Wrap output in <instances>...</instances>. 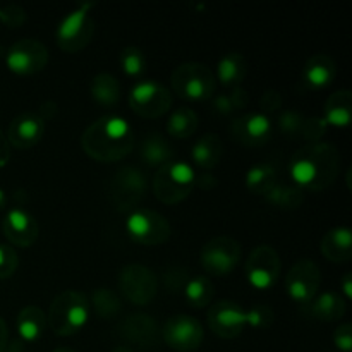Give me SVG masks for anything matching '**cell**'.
Returning <instances> with one entry per match:
<instances>
[{
	"mask_svg": "<svg viewBox=\"0 0 352 352\" xmlns=\"http://www.w3.org/2000/svg\"><path fill=\"white\" fill-rule=\"evenodd\" d=\"M81 146L93 160L119 162L133 151L134 133L129 122L122 117H100L85 129Z\"/></svg>",
	"mask_w": 352,
	"mask_h": 352,
	"instance_id": "obj_1",
	"label": "cell"
},
{
	"mask_svg": "<svg viewBox=\"0 0 352 352\" xmlns=\"http://www.w3.org/2000/svg\"><path fill=\"white\" fill-rule=\"evenodd\" d=\"M339 151L330 143L306 144L291 160V175L302 191H322L339 175Z\"/></svg>",
	"mask_w": 352,
	"mask_h": 352,
	"instance_id": "obj_2",
	"label": "cell"
},
{
	"mask_svg": "<svg viewBox=\"0 0 352 352\" xmlns=\"http://www.w3.org/2000/svg\"><path fill=\"white\" fill-rule=\"evenodd\" d=\"M89 299L79 291H64L50 302L47 323L58 337H71L86 325L89 318Z\"/></svg>",
	"mask_w": 352,
	"mask_h": 352,
	"instance_id": "obj_3",
	"label": "cell"
},
{
	"mask_svg": "<svg viewBox=\"0 0 352 352\" xmlns=\"http://www.w3.org/2000/svg\"><path fill=\"white\" fill-rule=\"evenodd\" d=\"M172 89L177 96L191 102H201L215 96V72L201 62H186L174 69L170 76Z\"/></svg>",
	"mask_w": 352,
	"mask_h": 352,
	"instance_id": "obj_4",
	"label": "cell"
},
{
	"mask_svg": "<svg viewBox=\"0 0 352 352\" xmlns=\"http://www.w3.org/2000/svg\"><path fill=\"white\" fill-rule=\"evenodd\" d=\"M196 174L186 162H168L162 165L153 179V192L165 205L184 201L195 189Z\"/></svg>",
	"mask_w": 352,
	"mask_h": 352,
	"instance_id": "obj_5",
	"label": "cell"
},
{
	"mask_svg": "<svg viewBox=\"0 0 352 352\" xmlns=\"http://www.w3.org/2000/svg\"><path fill=\"white\" fill-rule=\"evenodd\" d=\"M95 7L93 2H85L76 7L60 21L55 33V40L65 54H76L88 47L95 34V21L89 10Z\"/></svg>",
	"mask_w": 352,
	"mask_h": 352,
	"instance_id": "obj_6",
	"label": "cell"
},
{
	"mask_svg": "<svg viewBox=\"0 0 352 352\" xmlns=\"http://www.w3.org/2000/svg\"><path fill=\"white\" fill-rule=\"evenodd\" d=\"M148 179L141 168L126 165L113 174L110 181V201L119 212L127 213L138 210L140 203L146 196Z\"/></svg>",
	"mask_w": 352,
	"mask_h": 352,
	"instance_id": "obj_7",
	"label": "cell"
},
{
	"mask_svg": "<svg viewBox=\"0 0 352 352\" xmlns=\"http://www.w3.org/2000/svg\"><path fill=\"white\" fill-rule=\"evenodd\" d=\"M119 289L124 298L136 306H146L158 292V277L151 268L141 263H129L120 268Z\"/></svg>",
	"mask_w": 352,
	"mask_h": 352,
	"instance_id": "obj_8",
	"label": "cell"
},
{
	"mask_svg": "<svg viewBox=\"0 0 352 352\" xmlns=\"http://www.w3.org/2000/svg\"><path fill=\"white\" fill-rule=\"evenodd\" d=\"M126 230L131 239L143 246H158L167 243L172 229L168 220L153 210L138 208L129 213Z\"/></svg>",
	"mask_w": 352,
	"mask_h": 352,
	"instance_id": "obj_9",
	"label": "cell"
},
{
	"mask_svg": "<svg viewBox=\"0 0 352 352\" xmlns=\"http://www.w3.org/2000/svg\"><path fill=\"white\" fill-rule=\"evenodd\" d=\"M203 270L213 277H226L241 261V244L234 237L217 236L201 248Z\"/></svg>",
	"mask_w": 352,
	"mask_h": 352,
	"instance_id": "obj_10",
	"label": "cell"
},
{
	"mask_svg": "<svg viewBox=\"0 0 352 352\" xmlns=\"http://www.w3.org/2000/svg\"><path fill=\"white\" fill-rule=\"evenodd\" d=\"M129 105L140 117L158 119L170 110L172 93L157 81H141L131 89Z\"/></svg>",
	"mask_w": 352,
	"mask_h": 352,
	"instance_id": "obj_11",
	"label": "cell"
},
{
	"mask_svg": "<svg viewBox=\"0 0 352 352\" xmlns=\"http://www.w3.org/2000/svg\"><path fill=\"white\" fill-rule=\"evenodd\" d=\"M48 62V50L40 40L23 38L10 45L6 54V64L14 74L33 76L45 69Z\"/></svg>",
	"mask_w": 352,
	"mask_h": 352,
	"instance_id": "obj_12",
	"label": "cell"
},
{
	"mask_svg": "<svg viewBox=\"0 0 352 352\" xmlns=\"http://www.w3.org/2000/svg\"><path fill=\"white\" fill-rule=\"evenodd\" d=\"M320 284H322V272L311 260L296 261L285 275V291L289 298L299 305H309L316 298Z\"/></svg>",
	"mask_w": 352,
	"mask_h": 352,
	"instance_id": "obj_13",
	"label": "cell"
},
{
	"mask_svg": "<svg viewBox=\"0 0 352 352\" xmlns=\"http://www.w3.org/2000/svg\"><path fill=\"white\" fill-rule=\"evenodd\" d=\"M280 267V256L275 248L268 246V244L256 246L251 251L246 261L248 282L254 289L267 291V289L274 287L275 282L278 280Z\"/></svg>",
	"mask_w": 352,
	"mask_h": 352,
	"instance_id": "obj_14",
	"label": "cell"
},
{
	"mask_svg": "<svg viewBox=\"0 0 352 352\" xmlns=\"http://www.w3.org/2000/svg\"><path fill=\"white\" fill-rule=\"evenodd\" d=\"M162 339L170 349L179 352H192L198 349L205 339L201 323L188 315H175L165 322Z\"/></svg>",
	"mask_w": 352,
	"mask_h": 352,
	"instance_id": "obj_15",
	"label": "cell"
},
{
	"mask_svg": "<svg viewBox=\"0 0 352 352\" xmlns=\"http://www.w3.org/2000/svg\"><path fill=\"white\" fill-rule=\"evenodd\" d=\"M208 325L220 339H236L250 325V313L236 301L213 302L208 309Z\"/></svg>",
	"mask_w": 352,
	"mask_h": 352,
	"instance_id": "obj_16",
	"label": "cell"
},
{
	"mask_svg": "<svg viewBox=\"0 0 352 352\" xmlns=\"http://www.w3.org/2000/svg\"><path fill=\"white\" fill-rule=\"evenodd\" d=\"M274 126L270 117L261 112H248L230 124V136L244 146H263L272 140Z\"/></svg>",
	"mask_w": 352,
	"mask_h": 352,
	"instance_id": "obj_17",
	"label": "cell"
},
{
	"mask_svg": "<svg viewBox=\"0 0 352 352\" xmlns=\"http://www.w3.org/2000/svg\"><path fill=\"white\" fill-rule=\"evenodd\" d=\"M119 336L131 346L140 349H153L160 342V329L155 318L144 313H134L119 323Z\"/></svg>",
	"mask_w": 352,
	"mask_h": 352,
	"instance_id": "obj_18",
	"label": "cell"
},
{
	"mask_svg": "<svg viewBox=\"0 0 352 352\" xmlns=\"http://www.w3.org/2000/svg\"><path fill=\"white\" fill-rule=\"evenodd\" d=\"M3 236L17 248H30L36 243L40 227L36 219L23 208H12L7 212L2 222Z\"/></svg>",
	"mask_w": 352,
	"mask_h": 352,
	"instance_id": "obj_19",
	"label": "cell"
},
{
	"mask_svg": "<svg viewBox=\"0 0 352 352\" xmlns=\"http://www.w3.org/2000/svg\"><path fill=\"white\" fill-rule=\"evenodd\" d=\"M45 134V120L36 112H24L14 117L7 129V141L17 150L36 146Z\"/></svg>",
	"mask_w": 352,
	"mask_h": 352,
	"instance_id": "obj_20",
	"label": "cell"
},
{
	"mask_svg": "<svg viewBox=\"0 0 352 352\" xmlns=\"http://www.w3.org/2000/svg\"><path fill=\"white\" fill-rule=\"evenodd\" d=\"M337 76V65L333 58L327 54H316L306 60L302 69V79L309 88L322 89L332 85Z\"/></svg>",
	"mask_w": 352,
	"mask_h": 352,
	"instance_id": "obj_21",
	"label": "cell"
},
{
	"mask_svg": "<svg viewBox=\"0 0 352 352\" xmlns=\"http://www.w3.org/2000/svg\"><path fill=\"white\" fill-rule=\"evenodd\" d=\"M322 254L332 263H344L352 258V232L349 227H336L323 236Z\"/></svg>",
	"mask_w": 352,
	"mask_h": 352,
	"instance_id": "obj_22",
	"label": "cell"
},
{
	"mask_svg": "<svg viewBox=\"0 0 352 352\" xmlns=\"http://www.w3.org/2000/svg\"><path fill=\"white\" fill-rule=\"evenodd\" d=\"M323 119L329 126L347 127L352 119V93L339 89L327 98L323 107Z\"/></svg>",
	"mask_w": 352,
	"mask_h": 352,
	"instance_id": "obj_23",
	"label": "cell"
},
{
	"mask_svg": "<svg viewBox=\"0 0 352 352\" xmlns=\"http://www.w3.org/2000/svg\"><path fill=\"white\" fill-rule=\"evenodd\" d=\"M347 301L337 292H323L309 302V315L318 322H339L346 315Z\"/></svg>",
	"mask_w": 352,
	"mask_h": 352,
	"instance_id": "obj_24",
	"label": "cell"
},
{
	"mask_svg": "<svg viewBox=\"0 0 352 352\" xmlns=\"http://www.w3.org/2000/svg\"><path fill=\"white\" fill-rule=\"evenodd\" d=\"M248 74V60L239 52H230L223 55L217 65V82H222L226 88H237Z\"/></svg>",
	"mask_w": 352,
	"mask_h": 352,
	"instance_id": "obj_25",
	"label": "cell"
},
{
	"mask_svg": "<svg viewBox=\"0 0 352 352\" xmlns=\"http://www.w3.org/2000/svg\"><path fill=\"white\" fill-rule=\"evenodd\" d=\"M223 144L217 134H203L192 146V160L203 170H212L220 164Z\"/></svg>",
	"mask_w": 352,
	"mask_h": 352,
	"instance_id": "obj_26",
	"label": "cell"
},
{
	"mask_svg": "<svg viewBox=\"0 0 352 352\" xmlns=\"http://www.w3.org/2000/svg\"><path fill=\"white\" fill-rule=\"evenodd\" d=\"M47 315L38 306H26L17 315V332L23 342H34L47 330Z\"/></svg>",
	"mask_w": 352,
	"mask_h": 352,
	"instance_id": "obj_27",
	"label": "cell"
},
{
	"mask_svg": "<svg viewBox=\"0 0 352 352\" xmlns=\"http://www.w3.org/2000/svg\"><path fill=\"white\" fill-rule=\"evenodd\" d=\"M140 158L144 165H148V167L160 168L162 165L174 160V148L170 146L167 138H164L162 134L153 133L143 141V144H141Z\"/></svg>",
	"mask_w": 352,
	"mask_h": 352,
	"instance_id": "obj_28",
	"label": "cell"
},
{
	"mask_svg": "<svg viewBox=\"0 0 352 352\" xmlns=\"http://www.w3.org/2000/svg\"><path fill=\"white\" fill-rule=\"evenodd\" d=\"M93 100L102 107H113L120 100V85L109 72H100L91 79L89 85Z\"/></svg>",
	"mask_w": 352,
	"mask_h": 352,
	"instance_id": "obj_29",
	"label": "cell"
},
{
	"mask_svg": "<svg viewBox=\"0 0 352 352\" xmlns=\"http://www.w3.org/2000/svg\"><path fill=\"white\" fill-rule=\"evenodd\" d=\"M277 184V170L270 164H256L248 170L246 188L253 195L267 196L274 186Z\"/></svg>",
	"mask_w": 352,
	"mask_h": 352,
	"instance_id": "obj_30",
	"label": "cell"
},
{
	"mask_svg": "<svg viewBox=\"0 0 352 352\" xmlns=\"http://www.w3.org/2000/svg\"><path fill=\"white\" fill-rule=\"evenodd\" d=\"M93 311L102 320H113L122 313V299L116 291L109 287L96 289L91 294Z\"/></svg>",
	"mask_w": 352,
	"mask_h": 352,
	"instance_id": "obj_31",
	"label": "cell"
},
{
	"mask_svg": "<svg viewBox=\"0 0 352 352\" xmlns=\"http://www.w3.org/2000/svg\"><path fill=\"white\" fill-rule=\"evenodd\" d=\"M184 296L188 299L189 306H192V308H208L213 302V298H215V289H213V284L210 282L208 277L196 275V277L189 278L188 284H186Z\"/></svg>",
	"mask_w": 352,
	"mask_h": 352,
	"instance_id": "obj_32",
	"label": "cell"
},
{
	"mask_svg": "<svg viewBox=\"0 0 352 352\" xmlns=\"http://www.w3.org/2000/svg\"><path fill=\"white\" fill-rule=\"evenodd\" d=\"M196 129H198V116L195 113V110L188 109V107L174 110L168 117V136L175 138V140H188L196 133Z\"/></svg>",
	"mask_w": 352,
	"mask_h": 352,
	"instance_id": "obj_33",
	"label": "cell"
},
{
	"mask_svg": "<svg viewBox=\"0 0 352 352\" xmlns=\"http://www.w3.org/2000/svg\"><path fill=\"white\" fill-rule=\"evenodd\" d=\"M267 203L278 210H296L305 201V191L298 186L291 184H275L265 196Z\"/></svg>",
	"mask_w": 352,
	"mask_h": 352,
	"instance_id": "obj_34",
	"label": "cell"
},
{
	"mask_svg": "<svg viewBox=\"0 0 352 352\" xmlns=\"http://www.w3.org/2000/svg\"><path fill=\"white\" fill-rule=\"evenodd\" d=\"M250 103V95L244 88L237 86V88H232V91L229 95H217L213 96L212 105L213 110H215L219 116H232L234 112H239V110H244Z\"/></svg>",
	"mask_w": 352,
	"mask_h": 352,
	"instance_id": "obj_35",
	"label": "cell"
},
{
	"mask_svg": "<svg viewBox=\"0 0 352 352\" xmlns=\"http://www.w3.org/2000/svg\"><path fill=\"white\" fill-rule=\"evenodd\" d=\"M119 62L122 71L126 72L127 76H133V78H138V76L143 74L146 71V55L140 50L138 47H124L119 54Z\"/></svg>",
	"mask_w": 352,
	"mask_h": 352,
	"instance_id": "obj_36",
	"label": "cell"
},
{
	"mask_svg": "<svg viewBox=\"0 0 352 352\" xmlns=\"http://www.w3.org/2000/svg\"><path fill=\"white\" fill-rule=\"evenodd\" d=\"M327 131H329V124L325 122L323 117H308L302 122L299 136L308 141V144H315L322 143V138L325 136Z\"/></svg>",
	"mask_w": 352,
	"mask_h": 352,
	"instance_id": "obj_37",
	"label": "cell"
},
{
	"mask_svg": "<svg viewBox=\"0 0 352 352\" xmlns=\"http://www.w3.org/2000/svg\"><path fill=\"white\" fill-rule=\"evenodd\" d=\"M305 119L306 117L302 116L301 112H298V110H292V109L284 110V112L278 116V129L291 138L298 136Z\"/></svg>",
	"mask_w": 352,
	"mask_h": 352,
	"instance_id": "obj_38",
	"label": "cell"
},
{
	"mask_svg": "<svg viewBox=\"0 0 352 352\" xmlns=\"http://www.w3.org/2000/svg\"><path fill=\"white\" fill-rule=\"evenodd\" d=\"M28 19L26 10L23 9L17 3H9V6L0 7V23L6 24L10 30H16V28H21Z\"/></svg>",
	"mask_w": 352,
	"mask_h": 352,
	"instance_id": "obj_39",
	"label": "cell"
},
{
	"mask_svg": "<svg viewBox=\"0 0 352 352\" xmlns=\"http://www.w3.org/2000/svg\"><path fill=\"white\" fill-rule=\"evenodd\" d=\"M17 265H19V258L16 251L10 246L0 244V280L12 277L17 270Z\"/></svg>",
	"mask_w": 352,
	"mask_h": 352,
	"instance_id": "obj_40",
	"label": "cell"
},
{
	"mask_svg": "<svg viewBox=\"0 0 352 352\" xmlns=\"http://www.w3.org/2000/svg\"><path fill=\"white\" fill-rule=\"evenodd\" d=\"M250 313V325L253 329H265L274 322V309L267 305H254L248 309Z\"/></svg>",
	"mask_w": 352,
	"mask_h": 352,
	"instance_id": "obj_41",
	"label": "cell"
},
{
	"mask_svg": "<svg viewBox=\"0 0 352 352\" xmlns=\"http://www.w3.org/2000/svg\"><path fill=\"white\" fill-rule=\"evenodd\" d=\"M282 102L284 100H282L280 93L275 91V89H267L260 98V112L265 116L277 112V110H280Z\"/></svg>",
	"mask_w": 352,
	"mask_h": 352,
	"instance_id": "obj_42",
	"label": "cell"
},
{
	"mask_svg": "<svg viewBox=\"0 0 352 352\" xmlns=\"http://www.w3.org/2000/svg\"><path fill=\"white\" fill-rule=\"evenodd\" d=\"M191 278L189 272L182 270V268H170V270L165 274V285H167L170 291H184L186 284Z\"/></svg>",
	"mask_w": 352,
	"mask_h": 352,
	"instance_id": "obj_43",
	"label": "cell"
},
{
	"mask_svg": "<svg viewBox=\"0 0 352 352\" xmlns=\"http://www.w3.org/2000/svg\"><path fill=\"white\" fill-rule=\"evenodd\" d=\"M333 344L339 351L351 352L352 349V325L349 323H342L333 332Z\"/></svg>",
	"mask_w": 352,
	"mask_h": 352,
	"instance_id": "obj_44",
	"label": "cell"
},
{
	"mask_svg": "<svg viewBox=\"0 0 352 352\" xmlns=\"http://www.w3.org/2000/svg\"><path fill=\"white\" fill-rule=\"evenodd\" d=\"M10 160V144L7 141V136L0 129V168L6 167Z\"/></svg>",
	"mask_w": 352,
	"mask_h": 352,
	"instance_id": "obj_45",
	"label": "cell"
},
{
	"mask_svg": "<svg viewBox=\"0 0 352 352\" xmlns=\"http://www.w3.org/2000/svg\"><path fill=\"white\" fill-rule=\"evenodd\" d=\"M195 186H199V188L205 189V191H210V189H213L217 186V177H213L212 174L196 175Z\"/></svg>",
	"mask_w": 352,
	"mask_h": 352,
	"instance_id": "obj_46",
	"label": "cell"
},
{
	"mask_svg": "<svg viewBox=\"0 0 352 352\" xmlns=\"http://www.w3.org/2000/svg\"><path fill=\"white\" fill-rule=\"evenodd\" d=\"M36 113L41 117V119L45 120V122H47L48 119H52V117H54L55 113H57V105H55L54 102H50V100H48V102L41 103L40 110H38Z\"/></svg>",
	"mask_w": 352,
	"mask_h": 352,
	"instance_id": "obj_47",
	"label": "cell"
},
{
	"mask_svg": "<svg viewBox=\"0 0 352 352\" xmlns=\"http://www.w3.org/2000/svg\"><path fill=\"white\" fill-rule=\"evenodd\" d=\"M7 344H9V330H7V325L6 322H3V318L0 316V352L6 351Z\"/></svg>",
	"mask_w": 352,
	"mask_h": 352,
	"instance_id": "obj_48",
	"label": "cell"
},
{
	"mask_svg": "<svg viewBox=\"0 0 352 352\" xmlns=\"http://www.w3.org/2000/svg\"><path fill=\"white\" fill-rule=\"evenodd\" d=\"M3 352H28V351H26V346H24L23 340L17 339V340H12L10 344H7L6 351Z\"/></svg>",
	"mask_w": 352,
	"mask_h": 352,
	"instance_id": "obj_49",
	"label": "cell"
},
{
	"mask_svg": "<svg viewBox=\"0 0 352 352\" xmlns=\"http://www.w3.org/2000/svg\"><path fill=\"white\" fill-rule=\"evenodd\" d=\"M342 291L346 294V299L352 298V280H351V274H346L342 278Z\"/></svg>",
	"mask_w": 352,
	"mask_h": 352,
	"instance_id": "obj_50",
	"label": "cell"
},
{
	"mask_svg": "<svg viewBox=\"0 0 352 352\" xmlns=\"http://www.w3.org/2000/svg\"><path fill=\"white\" fill-rule=\"evenodd\" d=\"M6 206H7V196L6 192H3V189H0V212H2Z\"/></svg>",
	"mask_w": 352,
	"mask_h": 352,
	"instance_id": "obj_51",
	"label": "cell"
},
{
	"mask_svg": "<svg viewBox=\"0 0 352 352\" xmlns=\"http://www.w3.org/2000/svg\"><path fill=\"white\" fill-rule=\"evenodd\" d=\"M112 352H134L129 346H117Z\"/></svg>",
	"mask_w": 352,
	"mask_h": 352,
	"instance_id": "obj_52",
	"label": "cell"
},
{
	"mask_svg": "<svg viewBox=\"0 0 352 352\" xmlns=\"http://www.w3.org/2000/svg\"><path fill=\"white\" fill-rule=\"evenodd\" d=\"M52 352H76V351L69 349V347H58V349H55V351H52Z\"/></svg>",
	"mask_w": 352,
	"mask_h": 352,
	"instance_id": "obj_53",
	"label": "cell"
}]
</instances>
